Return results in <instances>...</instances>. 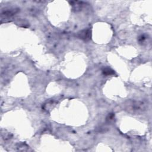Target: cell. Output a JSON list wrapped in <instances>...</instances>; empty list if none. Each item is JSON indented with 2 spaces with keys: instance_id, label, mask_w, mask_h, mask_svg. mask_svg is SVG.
<instances>
[{
  "instance_id": "cell-1",
  "label": "cell",
  "mask_w": 152,
  "mask_h": 152,
  "mask_svg": "<svg viewBox=\"0 0 152 152\" xmlns=\"http://www.w3.org/2000/svg\"><path fill=\"white\" fill-rule=\"evenodd\" d=\"M147 103L143 100H129L124 104L126 111L131 113L140 114L147 110Z\"/></svg>"
},
{
  "instance_id": "cell-2",
  "label": "cell",
  "mask_w": 152,
  "mask_h": 152,
  "mask_svg": "<svg viewBox=\"0 0 152 152\" xmlns=\"http://www.w3.org/2000/svg\"><path fill=\"white\" fill-rule=\"evenodd\" d=\"M77 37L84 41H88L91 37V31L89 28L82 30L78 32Z\"/></svg>"
},
{
  "instance_id": "cell-3",
  "label": "cell",
  "mask_w": 152,
  "mask_h": 152,
  "mask_svg": "<svg viewBox=\"0 0 152 152\" xmlns=\"http://www.w3.org/2000/svg\"><path fill=\"white\" fill-rule=\"evenodd\" d=\"M18 12V8H8L7 10H5L1 12V17L4 16L5 18L9 19L11 18L12 16L15 15V14Z\"/></svg>"
},
{
  "instance_id": "cell-4",
  "label": "cell",
  "mask_w": 152,
  "mask_h": 152,
  "mask_svg": "<svg viewBox=\"0 0 152 152\" xmlns=\"http://www.w3.org/2000/svg\"><path fill=\"white\" fill-rule=\"evenodd\" d=\"M71 5L73 7V9L75 11H77L78 10L81 9V2L79 1H72L70 2Z\"/></svg>"
},
{
  "instance_id": "cell-5",
  "label": "cell",
  "mask_w": 152,
  "mask_h": 152,
  "mask_svg": "<svg viewBox=\"0 0 152 152\" xmlns=\"http://www.w3.org/2000/svg\"><path fill=\"white\" fill-rule=\"evenodd\" d=\"M102 72L104 75H112V74H114V73H115L114 71L109 67L103 68L102 69Z\"/></svg>"
}]
</instances>
